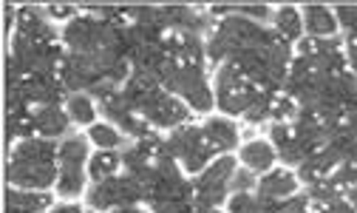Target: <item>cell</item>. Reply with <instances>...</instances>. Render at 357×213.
Returning a JSON list of instances; mask_svg holds the SVG:
<instances>
[{
  "instance_id": "obj_1",
  "label": "cell",
  "mask_w": 357,
  "mask_h": 213,
  "mask_svg": "<svg viewBox=\"0 0 357 213\" xmlns=\"http://www.w3.org/2000/svg\"><path fill=\"white\" fill-rule=\"evenodd\" d=\"M57 154L60 151H54L49 140H26L9 162V182L20 185L23 191L49 188L57 177V168H54Z\"/></svg>"
},
{
  "instance_id": "obj_2",
  "label": "cell",
  "mask_w": 357,
  "mask_h": 213,
  "mask_svg": "<svg viewBox=\"0 0 357 213\" xmlns=\"http://www.w3.org/2000/svg\"><path fill=\"white\" fill-rule=\"evenodd\" d=\"M162 82L167 85L170 91L182 94L199 111H207L213 105V94H210L207 82H204V74L196 66H185V63H178V60H170L165 66V71H162Z\"/></svg>"
},
{
  "instance_id": "obj_3",
  "label": "cell",
  "mask_w": 357,
  "mask_h": 213,
  "mask_svg": "<svg viewBox=\"0 0 357 213\" xmlns=\"http://www.w3.org/2000/svg\"><path fill=\"white\" fill-rule=\"evenodd\" d=\"M258 85L241 74L238 66L227 63L218 71V105L227 114H247L252 100L258 97Z\"/></svg>"
},
{
  "instance_id": "obj_4",
  "label": "cell",
  "mask_w": 357,
  "mask_h": 213,
  "mask_svg": "<svg viewBox=\"0 0 357 213\" xmlns=\"http://www.w3.org/2000/svg\"><path fill=\"white\" fill-rule=\"evenodd\" d=\"M236 177V159L233 156H221L213 162L196 182V210H215V205L225 202L227 188Z\"/></svg>"
},
{
  "instance_id": "obj_5",
  "label": "cell",
  "mask_w": 357,
  "mask_h": 213,
  "mask_svg": "<svg viewBox=\"0 0 357 213\" xmlns=\"http://www.w3.org/2000/svg\"><path fill=\"white\" fill-rule=\"evenodd\" d=\"M139 199H148V188L137 179V177H111V179H102L97 182V188L88 193V202H91V207L97 210H108V207H125V205H133Z\"/></svg>"
},
{
  "instance_id": "obj_6",
  "label": "cell",
  "mask_w": 357,
  "mask_h": 213,
  "mask_svg": "<svg viewBox=\"0 0 357 213\" xmlns=\"http://www.w3.org/2000/svg\"><path fill=\"white\" fill-rule=\"evenodd\" d=\"M165 151L173 159L178 156L190 170H202L207 165V159L213 156V145L204 137V128H190V125L178 128V131L165 142Z\"/></svg>"
},
{
  "instance_id": "obj_7",
  "label": "cell",
  "mask_w": 357,
  "mask_h": 213,
  "mask_svg": "<svg viewBox=\"0 0 357 213\" xmlns=\"http://www.w3.org/2000/svg\"><path fill=\"white\" fill-rule=\"evenodd\" d=\"M60 193L74 196L82 191V162L88 156V145L85 137H68L60 145Z\"/></svg>"
},
{
  "instance_id": "obj_8",
  "label": "cell",
  "mask_w": 357,
  "mask_h": 213,
  "mask_svg": "<svg viewBox=\"0 0 357 213\" xmlns=\"http://www.w3.org/2000/svg\"><path fill=\"white\" fill-rule=\"evenodd\" d=\"M60 77L66 89H94L105 82L94 54H68L60 66Z\"/></svg>"
},
{
  "instance_id": "obj_9",
  "label": "cell",
  "mask_w": 357,
  "mask_h": 213,
  "mask_svg": "<svg viewBox=\"0 0 357 213\" xmlns=\"http://www.w3.org/2000/svg\"><path fill=\"white\" fill-rule=\"evenodd\" d=\"M162 23H165V29H173L178 34H196L207 26V17L196 15L188 6H165L162 9Z\"/></svg>"
},
{
  "instance_id": "obj_10",
  "label": "cell",
  "mask_w": 357,
  "mask_h": 213,
  "mask_svg": "<svg viewBox=\"0 0 357 213\" xmlns=\"http://www.w3.org/2000/svg\"><path fill=\"white\" fill-rule=\"evenodd\" d=\"M17 31H20L17 37H23L29 43H54V29L46 23V17H43L37 9H31V6L20 9V29Z\"/></svg>"
},
{
  "instance_id": "obj_11",
  "label": "cell",
  "mask_w": 357,
  "mask_h": 213,
  "mask_svg": "<svg viewBox=\"0 0 357 213\" xmlns=\"http://www.w3.org/2000/svg\"><path fill=\"white\" fill-rule=\"evenodd\" d=\"M337 162H340V159H337V154H335L332 148H326V145H324L321 151H315L309 159H303V162H301V179H306V182L315 185V182L326 179V174H329V170H332Z\"/></svg>"
},
{
  "instance_id": "obj_12",
  "label": "cell",
  "mask_w": 357,
  "mask_h": 213,
  "mask_svg": "<svg viewBox=\"0 0 357 213\" xmlns=\"http://www.w3.org/2000/svg\"><path fill=\"white\" fill-rule=\"evenodd\" d=\"M295 193V177L287 174V170H273L270 177H264L258 185V196L261 199H270V202H281L289 199Z\"/></svg>"
},
{
  "instance_id": "obj_13",
  "label": "cell",
  "mask_w": 357,
  "mask_h": 213,
  "mask_svg": "<svg viewBox=\"0 0 357 213\" xmlns=\"http://www.w3.org/2000/svg\"><path fill=\"white\" fill-rule=\"evenodd\" d=\"M34 128H37L43 137H60L66 128H68V117L57 105H43L34 114Z\"/></svg>"
},
{
  "instance_id": "obj_14",
  "label": "cell",
  "mask_w": 357,
  "mask_h": 213,
  "mask_svg": "<svg viewBox=\"0 0 357 213\" xmlns=\"http://www.w3.org/2000/svg\"><path fill=\"white\" fill-rule=\"evenodd\" d=\"M204 137L213 145V151H230L238 140V131H236V125L227 122V119H210L204 125Z\"/></svg>"
},
{
  "instance_id": "obj_15",
  "label": "cell",
  "mask_w": 357,
  "mask_h": 213,
  "mask_svg": "<svg viewBox=\"0 0 357 213\" xmlns=\"http://www.w3.org/2000/svg\"><path fill=\"white\" fill-rule=\"evenodd\" d=\"M6 207H9V213H40L49 207V196L34 193V191H9Z\"/></svg>"
},
{
  "instance_id": "obj_16",
  "label": "cell",
  "mask_w": 357,
  "mask_h": 213,
  "mask_svg": "<svg viewBox=\"0 0 357 213\" xmlns=\"http://www.w3.org/2000/svg\"><path fill=\"white\" fill-rule=\"evenodd\" d=\"M306 31H312V37H329L335 31V17L326 6H306Z\"/></svg>"
},
{
  "instance_id": "obj_17",
  "label": "cell",
  "mask_w": 357,
  "mask_h": 213,
  "mask_svg": "<svg viewBox=\"0 0 357 213\" xmlns=\"http://www.w3.org/2000/svg\"><path fill=\"white\" fill-rule=\"evenodd\" d=\"M241 159L247 162L250 170H266L273 165V159H275V151L266 142H250V145H244Z\"/></svg>"
},
{
  "instance_id": "obj_18",
  "label": "cell",
  "mask_w": 357,
  "mask_h": 213,
  "mask_svg": "<svg viewBox=\"0 0 357 213\" xmlns=\"http://www.w3.org/2000/svg\"><path fill=\"white\" fill-rule=\"evenodd\" d=\"M119 162H122V159H119L114 151H102V154H97V156L91 159V177L100 179V182H102V179H111V177H114V170L119 168Z\"/></svg>"
},
{
  "instance_id": "obj_19",
  "label": "cell",
  "mask_w": 357,
  "mask_h": 213,
  "mask_svg": "<svg viewBox=\"0 0 357 213\" xmlns=\"http://www.w3.org/2000/svg\"><path fill=\"white\" fill-rule=\"evenodd\" d=\"M275 26L281 31V40H295L301 34V17L292 6H284L278 15H275Z\"/></svg>"
},
{
  "instance_id": "obj_20",
  "label": "cell",
  "mask_w": 357,
  "mask_h": 213,
  "mask_svg": "<svg viewBox=\"0 0 357 213\" xmlns=\"http://www.w3.org/2000/svg\"><path fill=\"white\" fill-rule=\"evenodd\" d=\"M273 103H275V97L270 94V91H258V97L252 100V105L247 108V119L250 122H261V119H266V117H273Z\"/></svg>"
},
{
  "instance_id": "obj_21",
  "label": "cell",
  "mask_w": 357,
  "mask_h": 213,
  "mask_svg": "<svg viewBox=\"0 0 357 213\" xmlns=\"http://www.w3.org/2000/svg\"><path fill=\"white\" fill-rule=\"evenodd\" d=\"M68 114L74 122H91L94 119V105L85 94H74L68 97Z\"/></svg>"
},
{
  "instance_id": "obj_22",
  "label": "cell",
  "mask_w": 357,
  "mask_h": 213,
  "mask_svg": "<svg viewBox=\"0 0 357 213\" xmlns=\"http://www.w3.org/2000/svg\"><path fill=\"white\" fill-rule=\"evenodd\" d=\"M309 196L315 199V202H321V205H329V202L340 199L337 185H335L332 179H321V182H315V185H312V191H309Z\"/></svg>"
},
{
  "instance_id": "obj_23",
  "label": "cell",
  "mask_w": 357,
  "mask_h": 213,
  "mask_svg": "<svg viewBox=\"0 0 357 213\" xmlns=\"http://www.w3.org/2000/svg\"><path fill=\"white\" fill-rule=\"evenodd\" d=\"M91 140L97 142V145H102V148H116L122 140H119V134L114 131V128H108V125H94L91 128Z\"/></svg>"
},
{
  "instance_id": "obj_24",
  "label": "cell",
  "mask_w": 357,
  "mask_h": 213,
  "mask_svg": "<svg viewBox=\"0 0 357 213\" xmlns=\"http://www.w3.org/2000/svg\"><path fill=\"white\" fill-rule=\"evenodd\" d=\"M332 182H335L337 188H343V185H357V165H354V162H343V165L335 170Z\"/></svg>"
},
{
  "instance_id": "obj_25",
  "label": "cell",
  "mask_w": 357,
  "mask_h": 213,
  "mask_svg": "<svg viewBox=\"0 0 357 213\" xmlns=\"http://www.w3.org/2000/svg\"><path fill=\"white\" fill-rule=\"evenodd\" d=\"M337 20L351 34V40H357V6H337Z\"/></svg>"
},
{
  "instance_id": "obj_26",
  "label": "cell",
  "mask_w": 357,
  "mask_h": 213,
  "mask_svg": "<svg viewBox=\"0 0 357 213\" xmlns=\"http://www.w3.org/2000/svg\"><path fill=\"white\" fill-rule=\"evenodd\" d=\"M289 117H295V103H292L289 97L275 100V103H273V119H275V122H284V119H289Z\"/></svg>"
},
{
  "instance_id": "obj_27",
  "label": "cell",
  "mask_w": 357,
  "mask_h": 213,
  "mask_svg": "<svg viewBox=\"0 0 357 213\" xmlns=\"http://www.w3.org/2000/svg\"><path fill=\"white\" fill-rule=\"evenodd\" d=\"M230 188L238 191V193H247V191L252 188V174H250V170H236V177H233V182H230Z\"/></svg>"
},
{
  "instance_id": "obj_28",
  "label": "cell",
  "mask_w": 357,
  "mask_h": 213,
  "mask_svg": "<svg viewBox=\"0 0 357 213\" xmlns=\"http://www.w3.org/2000/svg\"><path fill=\"white\" fill-rule=\"evenodd\" d=\"M292 137H295V134L289 131V128H287L284 122H278V125H273V142H275L278 148H284V145H287V142H289Z\"/></svg>"
},
{
  "instance_id": "obj_29",
  "label": "cell",
  "mask_w": 357,
  "mask_h": 213,
  "mask_svg": "<svg viewBox=\"0 0 357 213\" xmlns=\"http://www.w3.org/2000/svg\"><path fill=\"white\" fill-rule=\"evenodd\" d=\"M324 213H354V207L349 202H343V199H335V202L324 205Z\"/></svg>"
},
{
  "instance_id": "obj_30",
  "label": "cell",
  "mask_w": 357,
  "mask_h": 213,
  "mask_svg": "<svg viewBox=\"0 0 357 213\" xmlns=\"http://www.w3.org/2000/svg\"><path fill=\"white\" fill-rule=\"evenodd\" d=\"M343 125H346V131H349V134H354V137H357V108L346 111V117H343Z\"/></svg>"
},
{
  "instance_id": "obj_31",
  "label": "cell",
  "mask_w": 357,
  "mask_h": 213,
  "mask_svg": "<svg viewBox=\"0 0 357 213\" xmlns=\"http://www.w3.org/2000/svg\"><path fill=\"white\" fill-rule=\"evenodd\" d=\"M71 6H63V3H57V6H49V15H54V17H71Z\"/></svg>"
},
{
  "instance_id": "obj_32",
  "label": "cell",
  "mask_w": 357,
  "mask_h": 213,
  "mask_svg": "<svg viewBox=\"0 0 357 213\" xmlns=\"http://www.w3.org/2000/svg\"><path fill=\"white\" fill-rule=\"evenodd\" d=\"M349 60H351V66L357 71V40H351V46H349Z\"/></svg>"
},
{
  "instance_id": "obj_33",
  "label": "cell",
  "mask_w": 357,
  "mask_h": 213,
  "mask_svg": "<svg viewBox=\"0 0 357 213\" xmlns=\"http://www.w3.org/2000/svg\"><path fill=\"white\" fill-rule=\"evenodd\" d=\"M114 213H142V210H137V207H133V205H125V207H116Z\"/></svg>"
},
{
  "instance_id": "obj_34",
  "label": "cell",
  "mask_w": 357,
  "mask_h": 213,
  "mask_svg": "<svg viewBox=\"0 0 357 213\" xmlns=\"http://www.w3.org/2000/svg\"><path fill=\"white\" fill-rule=\"evenodd\" d=\"M349 162H354V165H357V145H354V154H351V159H349Z\"/></svg>"
},
{
  "instance_id": "obj_35",
  "label": "cell",
  "mask_w": 357,
  "mask_h": 213,
  "mask_svg": "<svg viewBox=\"0 0 357 213\" xmlns=\"http://www.w3.org/2000/svg\"><path fill=\"white\" fill-rule=\"evenodd\" d=\"M199 213H215V210H199Z\"/></svg>"
}]
</instances>
